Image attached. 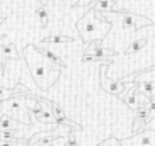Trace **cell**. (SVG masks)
<instances>
[{
	"label": "cell",
	"mask_w": 155,
	"mask_h": 146,
	"mask_svg": "<svg viewBox=\"0 0 155 146\" xmlns=\"http://www.w3.org/2000/svg\"><path fill=\"white\" fill-rule=\"evenodd\" d=\"M121 146H155V129H143L137 136L121 141Z\"/></svg>",
	"instance_id": "obj_1"
},
{
	"label": "cell",
	"mask_w": 155,
	"mask_h": 146,
	"mask_svg": "<svg viewBox=\"0 0 155 146\" xmlns=\"http://www.w3.org/2000/svg\"><path fill=\"white\" fill-rule=\"evenodd\" d=\"M155 82V70H150V71H145V73H137V75H131V77L126 78V82Z\"/></svg>",
	"instance_id": "obj_2"
},
{
	"label": "cell",
	"mask_w": 155,
	"mask_h": 146,
	"mask_svg": "<svg viewBox=\"0 0 155 146\" xmlns=\"http://www.w3.org/2000/svg\"><path fill=\"white\" fill-rule=\"evenodd\" d=\"M114 0H97L94 2V9L96 10H102V12H111L114 10Z\"/></svg>",
	"instance_id": "obj_3"
},
{
	"label": "cell",
	"mask_w": 155,
	"mask_h": 146,
	"mask_svg": "<svg viewBox=\"0 0 155 146\" xmlns=\"http://www.w3.org/2000/svg\"><path fill=\"white\" fill-rule=\"evenodd\" d=\"M147 44V37H141V39H135V41L130 44V48L126 49V55H133V53H138V51Z\"/></svg>",
	"instance_id": "obj_4"
},
{
	"label": "cell",
	"mask_w": 155,
	"mask_h": 146,
	"mask_svg": "<svg viewBox=\"0 0 155 146\" xmlns=\"http://www.w3.org/2000/svg\"><path fill=\"white\" fill-rule=\"evenodd\" d=\"M45 41H46V43H68V41H72V37H67V36H53V37H46Z\"/></svg>",
	"instance_id": "obj_5"
},
{
	"label": "cell",
	"mask_w": 155,
	"mask_h": 146,
	"mask_svg": "<svg viewBox=\"0 0 155 146\" xmlns=\"http://www.w3.org/2000/svg\"><path fill=\"white\" fill-rule=\"evenodd\" d=\"M36 14L39 15V19H41L43 26H46V24H48V12H46L45 7H39V9L36 10Z\"/></svg>",
	"instance_id": "obj_6"
}]
</instances>
